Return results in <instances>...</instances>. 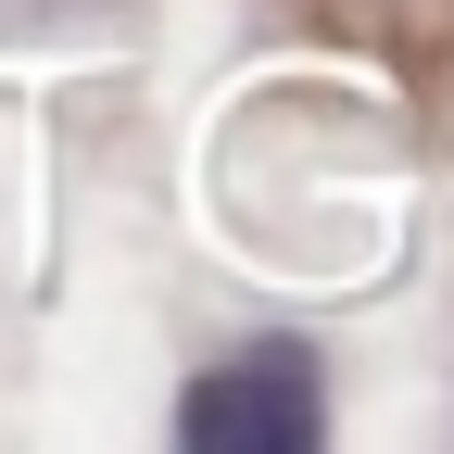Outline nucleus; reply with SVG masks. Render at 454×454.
<instances>
[{"label": "nucleus", "instance_id": "f257e3e1", "mask_svg": "<svg viewBox=\"0 0 454 454\" xmlns=\"http://www.w3.org/2000/svg\"><path fill=\"white\" fill-rule=\"evenodd\" d=\"M177 442L202 454H316L328 442V391L303 354H240V366H202L177 391Z\"/></svg>", "mask_w": 454, "mask_h": 454}]
</instances>
